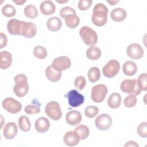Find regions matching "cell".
<instances>
[{"label": "cell", "instance_id": "6da1fadb", "mask_svg": "<svg viewBox=\"0 0 147 147\" xmlns=\"http://www.w3.org/2000/svg\"><path fill=\"white\" fill-rule=\"evenodd\" d=\"M108 9L103 3H99L93 8L91 20L96 26H103L107 21Z\"/></svg>", "mask_w": 147, "mask_h": 147}, {"label": "cell", "instance_id": "7a4b0ae2", "mask_svg": "<svg viewBox=\"0 0 147 147\" xmlns=\"http://www.w3.org/2000/svg\"><path fill=\"white\" fill-rule=\"evenodd\" d=\"M14 80L16 84L13 87V92L18 97L22 98L25 96L29 91L27 77L24 74H20L17 75Z\"/></svg>", "mask_w": 147, "mask_h": 147}, {"label": "cell", "instance_id": "3957f363", "mask_svg": "<svg viewBox=\"0 0 147 147\" xmlns=\"http://www.w3.org/2000/svg\"><path fill=\"white\" fill-rule=\"evenodd\" d=\"M122 91L126 94H131L138 95L141 94L142 89L137 79H125L123 80L120 85Z\"/></svg>", "mask_w": 147, "mask_h": 147}, {"label": "cell", "instance_id": "277c9868", "mask_svg": "<svg viewBox=\"0 0 147 147\" xmlns=\"http://www.w3.org/2000/svg\"><path fill=\"white\" fill-rule=\"evenodd\" d=\"M79 34L83 41L87 45L92 46L98 41L97 33L89 26L82 27L79 30Z\"/></svg>", "mask_w": 147, "mask_h": 147}, {"label": "cell", "instance_id": "5b68a950", "mask_svg": "<svg viewBox=\"0 0 147 147\" xmlns=\"http://www.w3.org/2000/svg\"><path fill=\"white\" fill-rule=\"evenodd\" d=\"M108 92L107 87L103 84H98L94 86L91 90V98L95 103L102 102Z\"/></svg>", "mask_w": 147, "mask_h": 147}, {"label": "cell", "instance_id": "8992f818", "mask_svg": "<svg viewBox=\"0 0 147 147\" xmlns=\"http://www.w3.org/2000/svg\"><path fill=\"white\" fill-rule=\"evenodd\" d=\"M45 113L53 121H58L62 117L60 105L56 101H51L47 103L45 108Z\"/></svg>", "mask_w": 147, "mask_h": 147}, {"label": "cell", "instance_id": "52a82bcc", "mask_svg": "<svg viewBox=\"0 0 147 147\" xmlns=\"http://www.w3.org/2000/svg\"><path fill=\"white\" fill-rule=\"evenodd\" d=\"M120 69V64L118 61L115 59L109 60L102 68L103 75L107 78H112L116 76Z\"/></svg>", "mask_w": 147, "mask_h": 147}, {"label": "cell", "instance_id": "ba28073f", "mask_svg": "<svg viewBox=\"0 0 147 147\" xmlns=\"http://www.w3.org/2000/svg\"><path fill=\"white\" fill-rule=\"evenodd\" d=\"M2 105L3 108L10 114H17L22 109L21 103L11 97L4 99L2 101Z\"/></svg>", "mask_w": 147, "mask_h": 147}, {"label": "cell", "instance_id": "9c48e42d", "mask_svg": "<svg viewBox=\"0 0 147 147\" xmlns=\"http://www.w3.org/2000/svg\"><path fill=\"white\" fill-rule=\"evenodd\" d=\"M65 97L68 99L69 105L72 107H77L82 105L84 102V96L76 90H71L68 91Z\"/></svg>", "mask_w": 147, "mask_h": 147}, {"label": "cell", "instance_id": "30bf717a", "mask_svg": "<svg viewBox=\"0 0 147 147\" xmlns=\"http://www.w3.org/2000/svg\"><path fill=\"white\" fill-rule=\"evenodd\" d=\"M71 65L70 59L65 56H61L55 58L52 63V67L57 71L61 72L62 71L68 69Z\"/></svg>", "mask_w": 147, "mask_h": 147}, {"label": "cell", "instance_id": "8fae6325", "mask_svg": "<svg viewBox=\"0 0 147 147\" xmlns=\"http://www.w3.org/2000/svg\"><path fill=\"white\" fill-rule=\"evenodd\" d=\"M112 122V118L109 114H102L96 118L95 124L98 129L100 130H106L110 127Z\"/></svg>", "mask_w": 147, "mask_h": 147}, {"label": "cell", "instance_id": "7c38bea8", "mask_svg": "<svg viewBox=\"0 0 147 147\" xmlns=\"http://www.w3.org/2000/svg\"><path fill=\"white\" fill-rule=\"evenodd\" d=\"M144 49L142 47L137 43H132L129 45L126 49L127 55L132 59L138 60L144 55Z\"/></svg>", "mask_w": 147, "mask_h": 147}, {"label": "cell", "instance_id": "4fadbf2b", "mask_svg": "<svg viewBox=\"0 0 147 147\" xmlns=\"http://www.w3.org/2000/svg\"><path fill=\"white\" fill-rule=\"evenodd\" d=\"M23 21L17 19H11L7 24V30L11 35L21 36L24 25Z\"/></svg>", "mask_w": 147, "mask_h": 147}, {"label": "cell", "instance_id": "5bb4252c", "mask_svg": "<svg viewBox=\"0 0 147 147\" xmlns=\"http://www.w3.org/2000/svg\"><path fill=\"white\" fill-rule=\"evenodd\" d=\"M18 133V127L16 123L13 122H8L5 126L3 130V134L7 140L14 138Z\"/></svg>", "mask_w": 147, "mask_h": 147}, {"label": "cell", "instance_id": "9a60e30c", "mask_svg": "<svg viewBox=\"0 0 147 147\" xmlns=\"http://www.w3.org/2000/svg\"><path fill=\"white\" fill-rule=\"evenodd\" d=\"M79 141L80 138L75 130L66 132L63 137L64 143L68 146L77 145L79 143Z\"/></svg>", "mask_w": 147, "mask_h": 147}, {"label": "cell", "instance_id": "2e32d148", "mask_svg": "<svg viewBox=\"0 0 147 147\" xmlns=\"http://www.w3.org/2000/svg\"><path fill=\"white\" fill-rule=\"evenodd\" d=\"M37 33L36 25L31 22H24L21 36L26 38L34 37Z\"/></svg>", "mask_w": 147, "mask_h": 147}, {"label": "cell", "instance_id": "e0dca14e", "mask_svg": "<svg viewBox=\"0 0 147 147\" xmlns=\"http://www.w3.org/2000/svg\"><path fill=\"white\" fill-rule=\"evenodd\" d=\"M65 120L69 125L75 126L82 121V115L79 111L76 110L70 111L66 114Z\"/></svg>", "mask_w": 147, "mask_h": 147}, {"label": "cell", "instance_id": "ac0fdd59", "mask_svg": "<svg viewBox=\"0 0 147 147\" xmlns=\"http://www.w3.org/2000/svg\"><path fill=\"white\" fill-rule=\"evenodd\" d=\"M34 127L36 130L40 133L47 131L50 127V122L48 119L42 117L38 118L35 122Z\"/></svg>", "mask_w": 147, "mask_h": 147}, {"label": "cell", "instance_id": "d6986e66", "mask_svg": "<svg viewBox=\"0 0 147 147\" xmlns=\"http://www.w3.org/2000/svg\"><path fill=\"white\" fill-rule=\"evenodd\" d=\"M13 59L11 54L6 51L0 52V67L2 69H7L11 64Z\"/></svg>", "mask_w": 147, "mask_h": 147}, {"label": "cell", "instance_id": "ffe728a7", "mask_svg": "<svg viewBox=\"0 0 147 147\" xmlns=\"http://www.w3.org/2000/svg\"><path fill=\"white\" fill-rule=\"evenodd\" d=\"M40 9L42 14L49 16L55 12L56 6L51 1H44L40 4Z\"/></svg>", "mask_w": 147, "mask_h": 147}, {"label": "cell", "instance_id": "44dd1931", "mask_svg": "<svg viewBox=\"0 0 147 147\" xmlns=\"http://www.w3.org/2000/svg\"><path fill=\"white\" fill-rule=\"evenodd\" d=\"M127 16V13L125 9L121 7H117L113 9L110 13V17L115 22H121L125 20Z\"/></svg>", "mask_w": 147, "mask_h": 147}, {"label": "cell", "instance_id": "7402d4cb", "mask_svg": "<svg viewBox=\"0 0 147 147\" xmlns=\"http://www.w3.org/2000/svg\"><path fill=\"white\" fill-rule=\"evenodd\" d=\"M62 26L61 20L57 17H52L47 22V26L51 32H56L60 30Z\"/></svg>", "mask_w": 147, "mask_h": 147}, {"label": "cell", "instance_id": "603a6c76", "mask_svg": "<svg viewBox=\"0 0 147 147\" xmlns=\"http://www.w3.org/2000/svg\"><path fill=\"white\" fill-rule=\"evenodd\" d=\"M45 75L49 81L56 82L60 79L61 77V72L57 71L52 67V65H49L45 69Z\"/></svg>", "mask_w": 147, "mask_h": 147}, {"label": "cell", "instance_id": "cb8c5ba5", "mask_svg": "<svg viewBox=\"0 0 147 147\" xmlns=\"http://www.w3.org/2000/svg\"><path fill=\"white\" fill-rule=\"evenodd\" d=\"M122 71L123 74L126 76H133L137 71V64L133 61H127L123 64Z\"/></svg>", "mask_w": 147, "mask_h": 147}, {"label": "cell", "instance_id": "d4e9b609", "mask_svg": "<svg viewBox=\"0 0 147 147\" xmlns=\"http://www.w3.org/2000/svg\"><path fill=\"white\" fill-rule=\"evenodd\" d=\"M122 98L120 94L117 92L111 94L107 100V105L112 109H116L121 106Z\"/></svg>", "mask_w": 147, "mask_h": 147}, {"label": "cell", "instance_id": "484cf974", "mask_svg": "<svg viewBox=\"0 0 147 147\" xmlns=\"http://www.w3.org/2000/svg\"><path fill=\"white\" fill-rule=\"evenodd\" d=\"M100 49L95 46H90L86 51V56L88 59L92 60H96L101 56Z\"/></svg>", "mask_w": 147, "mask_h": 147}, {"label": "cell", "instance_id": "4316f807", "mask_svg": "<svg viewBox=\"0 0 147 147\" xmlns=\"http://www.w3.org/2000/svg\"><path fill=\"white\" fill-rule=\"evenodd\" d=\"M75 131L78 134L80 140L86 139L90 134L89 128L84 125H79L75 127Z\"/></svg>", "mask_w": 147, "mask_h": 147}, {"label": "cell", "instance_id": "83f0119b", "mask_svg": "<svg viewBox=\"0 0 147 147\" xmlns=\"http://www.w3.org/2000/svg\"><path fill=\"white\" fill-rule=\"evenodd\" d=\"M64 20L66 25L71 29H74L76 28L80 23V19L76 14L69 15Z\"/></svg>", "mask_w": 147, "mask_h": 147}, {"label": "cell", "instance_id": "f1b7e54d", "mask_svg": "<svg viewBox=\"0 0 147 147\" xmlns=\"http://www.w3.org/2000/svg\"><path fill=\"white\" fill-rule=\"evenodd\" d=\"M100 77V69L96 67H91L88 71V78L90 82L94 83L98 81Z\"/></svg>", "mask_w": 147, "mask_h": 147}, {"label": "cell", "instance_id": "f546056e", "mask_svg": "<svg viewBox=\"0 0 147 147\" xmlns=\"http://www.w3.org/2000/svg\"><path fill=\"white\" fill-rule=\"evenodd\" d=\"M25 16L30 19H34L38 16V10L33 5H27L24 10Z\"/></svg>", "mask_w": 147, "mask_h": 147}, {"label": "cell", "instance_id": "4dcf8cb0", "mask_svg": "<svg viewBox=\"0 0 147 147\" xmlns=\"http://www.w3.org/2000/svg\"><path fill=\"white\" fill-rule=\"evenodd\" d=\"M18 125L20 129L23 131H28L31 127L30 121L26 115H22L19 118Z\"/></svg>", "mask_w": 147, "mask_h": 147}, {"label": "cell", "instance_id": "1f68e13d", "mask_svg": "<svg viewBox=\"0 0 147 147\" xmlns=\"http://www.w3.org/2000/svg\"><path fill=\"white\" fill-rule=\"evenodd\" d=\"M33 55L39 59H44L47 56V49L41 45H37L34 47L33 51Z\"/></svg>", "mask_w": 147, "mask_h": 147}, {"label": "cell", "instance_id": "d6a6232c", "mask_svg": "<svg viewBox=\"0 0 147 147\" xmlns=\"http://www.w3.org/2000/svg\"><path fill=\"white\" fill-rule=\"evenodd\" d=\"M2 14L6 17H11L15 16L16 10L15 7L10 4H6L1 9Z\"/></svg>", "mask_w": 147, "mask_h": 147}, {"label": "cell", "instance_id": "836d02e7", "mask_svg": "<svg viewBox=\"0 0 147 147\" xmlns=\"http://www.w3.org/2000/svg\"><path fill=\"white\" fill-rule=\"evenodd\" d=\"M99 113V109L95 106H88L84 110V115L86 117L92 118L95 117Z\"/></svg>", "mask_w": 147, "mask_h": 147}, {"label": "cell", "instance_id": "e575fe53", "mask_svg": "<svg viewBox=\"0 0 147 147\" xmlns=\"http://www.w3.org/2000/svg\"><path fill=\"white\" fill-rule=\"evenodd\" d=\"M137 100L136 95L131 94L127 95L123 100L124 106L128 108H131L136 106Z\"/></svg>", "mask_w": 147, "mask_h": 147}, {"label": "cell", "instance_id": "d590c367", "mask_svg": "<svg viewBox=\"0 0 147 147\" xmlns=\"http://www.w3.org/2000/svg\"><path fill=\"white\" fill-rule=\"evenodd\" d=\"M76 14V12L74 9L69 6H65L63 7L60 10L59 14L60 17L64 20L68 16L72 15V14Z\"/></svg>", "mask_w": 147, "mask_h": 147}, {"label": "cell", "instance_id": "8d00e7d4", "mask_svg": "<svg viewBox=\"0 0 147 147\" xmlns=\"http://www.w3.org/2000/svg\"><path fill=\"white\" fill-rule=\"evenodd\" d=\"M137 132L140 137L146 138L147 137V122H142L140 123L137 126Z\"/></svg>", "mask_w": 147, "mask_h": 147}, {"label": "cell", "instance_id": "74e56055", "mask_svg": "<svg viewBox=\"0 0 147 147\" xmlns=\"http://www.w3.org/2000/svg\"><path fill=\"white\" fill-rule=\"evenodd\" d=\"M86 84V80L84 77L79 76L76 77L74 80L75 87L79 90H82L85 87Z\"/></svg>", "mask_w": 147, "mask_h": 147}, {"label": "cell", "instance_id": "f35d334b", "mask_svg": "<svg viewBox=\"0 0 147 147\" xmlns=\"http://www.w3.org/2000/svg\"><path fill=\"white\" fill-rule=\"evenodd\" d=\"M24 111L26 114L28 115L35 114H38L40 112V109L39 106L30 105L25 106L24 109Z\"/></svg>", "mask_w": 147, "mask_h": 147}, {"label": "cell", "instance_id": "ab89813d", "mask_svg": "<svg viewBox=\"0 0 147 147\" xmlns=\"http://www.w3.org/2000/svg\"><path fill=\"white\" fill-rule=\"evenodd\" d=\"M147 75L146 73L141 74L138 78V82L140 84V86L142 89V91L147 90Z\"/></svg>", "mask_w": 147, "mask_h": 147}, {"label": "cell", "instance_id": "60d3db41", "mask_svg": "<svg viewBox=\"0 0 147 147\" xmlns=\"http://www.w3.org/2000/svg\"><path fill=\"white\" fill-rule=\"evenodd\" d=\"M92 3V0H80L78 2V9L81 11L88 10Z\"/></svg>", "mask_w": 147, "mask_h": 147}, {"label": "cell", "instance_id": "b9f144b4", "mask_svg": "<svg viewBox=\"0 0 147 147\" xmlns=\"http://www.w3.org/2000/svg\"><path fill=\"white\" fill-rule=\"evenodd\" d=\"M7 43V39L6 34L3 33H0V49L5 47Z\"/></svg>", "mask_w": 147, "mask_h": 147}, {"label": "cell", "instance_id": "7bdbcfd3", "mask_svg": "<svg viewBox=\"0 0 147 147\" xmlns=\"http://www.w3.org/2000/svg\"><path fill=\"white\" fill-rule=\"evenodd\" d=\"M125 146H136V147H138L139 145L136 143V142L133 141H129L126 142V144L124 145Z\"/></svg>", "mask_w": 147, "mask_h": 147}, {"label": "cell", "instance_id": "ee69618b", "mask_svg": "<svg viewBox=\"0 0 147 147\" xmlns=\"http://www.w3.org/2000/svg\"><path fill=\"white\" fill-rule=\"evenodd\" d=\"M13 2L18 5H22V4H24V3L26 2V1H13Z\"/></svg>", "mask_w": 147, "mask_h": 147}, {"label": "cell", "instance_id": "f6af8a7d", "mask_svg": "<svg viewBox=\"0 0 147 147\" xmlns=\"http://www.w3.org/2000/svg\"><path fill=\"white\" fill-rule=\"evenodd\" d=\"M109 4H110L111 5L113 6V5H115L116 3H117L118 2H119V1H107Z\"/></svg>", "mask_w": 147, "mask_h": 147}, {"label": "cell", "instance_id": "bcb514c9", "mask_svg": "<svg viewBox=\"0 0 147 147\" xmlns=\"http://www.w3.org/2000/svg\"><path fill=\"white\" fill-rule=\"evenodd\" d=\"M57 3H65V2H67V1H63V2H59V1H57Z\"/></svg>", "mask_w": 147, "mask_h": 147}]
</instances>
